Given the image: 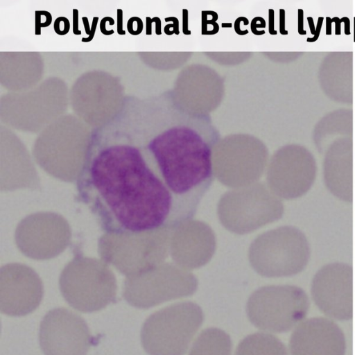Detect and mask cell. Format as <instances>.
Masks as SVG:
<instances>
[{
    "label": "cell",
    "mask_w": 355,
    "mask_h": 355,
    "mask_svg": "<svg viewBox=\"0 0 355 355\" xmlns=\"http://www.w3.org/2000/svg\"><path fill=\"white\" fill-rule=\"evenodd\" d=\"M76 189L110 234L137 235L186 223L148 153L128 143L92 144Z\"/></svg>",
    "instance_id": "1"
},
{
    "label": "cell",
    "mask_w": 355,
    "mask_h": 355,
    "mask_svg": "<svg viewBox=\"0 0 355 355\" xmlns=\"http://www.w3.org/2000/svg\"><path fill=\"white\" fill-rule=\"evenodd\" d=\"M204 313L192 302L171 304L154 312L141 329V343L148 355H184L203 324Z\"/></svg>",
    "instance_id": "2"
},
{
    "label": "cell",
    "mask_w": 355,
    "mask_h": 355,
    "mask_svg": "<svg viewBox=\"0 0 355 355\" xmlns=\"http://www.w3.org/2000/svg\"><path fill=\"white\" fill-rule=\"evenodd\" d=\"M310 309L306 292L295 286H279L261 289L246 304L249 321L256 328L271 334L294 329Z\"/></svg>",
    "instance_id": "3"
},
{
    "label": "cell",
    "mask_w": 355,
    "mask_h": 355,
    "mask_svg": "<svg viewBox=\"0 0 355 355\" xmlns=\"http://www.w3.org/2000/svg\"><path fill=\"white\" fill-rule=\"evenodd\" d=\"M311 295L318 309L331 320L347 321L354 315L353 268L344 263H331L315 274Z\"/></svg>",
    "instance_id": "4"
},
{
    "label": "cell",
    "mask_w": 355,
    "mask_h": 355,
    "mask_svg": "<svg viewBox=\"0 0 355 355\" xmlns=\"http://www.w3.org/2000/svg\"><path fill=\"white\" fill-rule=\"evenodd\" d=\"M39 342L44 355H87L92 337L86 322L79 315L56 308L41 321Z\"/></svg>",
    "instance_id": "5"
},
{
    "label": "cell",
    "mask_w": 355,
    "mask_h": 355,
    "mask_svg": "<svg viewBox=\"0 0 355 355\" xmlns=\"http://www.w3.org/2000/svg\"><path fill=\"white\" fill-rule=\"evenodd\" d=\"M288 348L290 355H345L347 342L343 331L333 320L313 317L293 329Z\"/></svg>",
    "instance_id": "6"
},
{
    "label": "cell",
    "mask_w": 355,
    "mask_h": 355,
    "mask_svg": "<svg viewBox=\"0 0 355 355\" xmlns=\"http://www.w3.org/2000/svg\"><path fill=\"white\" fill-rule=\"evenodd\" d=\"M323 175L327 188L334 196L343 201L352 202L353 167L349 147L336 146L327 153Z\"/></svg>",
    "instance_id": "7"
},
{
    "label": "cell",
    "mask_w": 355,
    "mask_h": 355,
    "mask_svg": "<svg viewBox=\"0 0 355 355\" xmlns=\"http://www.w3.org/2000/svg\"><path fill=\"white\" fill-rule=\"evenodd\" d=\"M282 172V190L288 198H297L306 193L312 187L317 167L314 158L304 149L294 151Z\"/></svg>",
    "instance_id": "8"
},
{
    "label": "cell",
    "mask_w": 355,
    "mask_h": 355,
    "mask_svg": "<svg viewBox=\"0 0 355 355\" xmlns=\"http://www.w3.org/2000/svg\"><path fill=\"white\" fill-rule=\"evenodd\" d=\"M232 348L227 332L218 327H208L195 338L188 355H232Z\"/></svg>",
    "instance_id": "9"
},
{
    "label": "cell",
    "mask_w": 355,
    "mask_h": 355,
    "mask_svg": "<svg viewBox=\"0 0 355 355\" xmlns=\"http://www.w3.org/2000/svg\"><path fill=\"white\" fill-rule=\"evenodd\" d=\"M234 355H288L284 343L273 334L259 331L244 337Z\"/></svg>",
    "instance_id": "10"
},
{
    "label": "cell",
    "mask_w": 355,
    "mask_h": 355,
    "mask_svg": "<svg viewBox=\"0 0 355 355\" xmlns=\"http://www.w3.org/2000/svg\"><path fill=\"white\" fill-rule=\"evenodd\" d=\"M52 21L51 14L46 10H36L35 12V34L41 35L42 28L49 26Z\"/></svg>",
    "instance_id": "11"
},
{
    "label": "cell",
    "mask_w": 355,
    "mask_h": 355,
    "mask_svg": "<svg viewBox=\"0 0 355 355\" xmlns=\"http://www.w3.org/2000/svg\"><path fill=\"white\" fill-rule=\"evenodd\" d=\"M53 28L58 35H66L70 29L69 21L64 17H58L54 21Z\"/></svg>",
    "instance_id": "12"
},
{
    "label": "cell",
    "mask_w": 355,
    "mask_h": 355,
    "mask_svg": "<svg viewBox=\"0 0 355 355\" xmlns=\"http://www.w3.org/2000/svg\"><path fill=\"white\" fill-rule=\"evenodd\" d=\"M143 21L139 17H132L128 21L127 28L131 35H139L143 31Z\"/></svg>",
    "instance_id": "13"
},
{
    "label": "cell",
    "mask_w": 355,
    "mask_h": 355,
    "mask_svg": "<svg viewBox=\"0 0 355 355\" xmlns=\"http://www.w3.org/2000/svg\"><path fill=\"white\" fill-rule=\"evenodd\" d=\"M166 22L172 21V24H168L165 26L164 31L167 35H171L173 34L179 35V21L175 17H168L165 18Z\"/></svg>",
    "instance_id": "14"
},
{
    "label": "cell",
    "mask_w": 355,
    "mask_h": 355,
    "mask_svg": "<svg viewBox=\"0 0 355 355\" xmlns=\"http://www.w3.org/2000/svg\"><path fill=\"white\" fill-rule=\"evenodd\" d=\"M257 27L259 28H265L266 27V21L263 18L261 17H255L251 21V31L253 34L256 35H261L265 34V31H258Z\"/></svg>",
    "instance_id": "15"
},
{
    "label": "cell",
    "mask_w": 355,
    "mask_h": 355,
    "mask_svg": "<svg viewBox=\"0 0 355 355\" xmlns=\"http://www.w3.org/2000/svg\"><path fill=\"white\" fill-rule=\"evenodd\" d=\"M116 31L120 35H125V31L123 28V10L121 8L116 10Z\"/></svg>",
    "instance_id": "16"
},
{
    "label": "cell",
    "mask_w": 355,
    "mask_h": 355,
    "mask_svg": "<svg viewBox=\"0 0 355 355\" xmlns=\"http://www.w3.org/2000/svg\"><path fill=\"white\" fill-rule=\"evenodd\" d=\"M72 31L76 35H81V31L78 28V10L73 8L72 10Z\"/></svg>",
    "instance_id": "17"
},
{
    "label": "cell",
    "mask_w": 355,
    "mask_h": 355,
    "mask_svg": "<svg viewBox=\"0 0 355 355\" xmlns=\"http://www.w3.org/2000/svg\"><path fill=\"white\" fill-rule=\"evenodd\" d=\"M323 19V17H319L318 18L315 34L312 37H308L306 39L307 42L312 43L318 40L321 32Z\"/></svg>",
    "instance_id": "18"
},
{
    "label": "cell",
    "mask_w": 355,
    "mask_h": 355,
    "mask_svg": "<svg viewBox=\"0 0 355 355\" xmlns=\"http://www.w3.org/2000/svg\"><path fill=\"white\" fill-rule=\"evenodd\" d=\"M98 19H99V18L98 17H94L93 18L92 26H91L90 33H89V35L87 37H83L82 38L81 41L83 42H85V43L89 42H91L93 40V38H94V37L95 35V33H96V27H97V25H98Z\"/></svg>",
    "instance_id": "19"
},
{
    "label": "cell",
    "mask_w": 355,
    "mask_h": 355,
    "mask_svg": "<svg viewBox=\"0 0 355 355\" xmlns=\"http://www.w3.org/2000/svg\"><path fill=\"white\" fill-rule=\"evenodd\" d=\"M268 32L272 35L277 34L275 29V11L273 9L268 10Z\"/></svg>",
    "instance_id": "20"
},
{
    "label": "cell",
    "mask_w": 355,
    "mask_h": 355,
    "mask_svg": "<svg viewBox=\"0 0 355 355\" xmlns=\"http://www.w3.org/2000/svg\"><path fill=\"white\" fill-rule=\"evenodd\" d=\"M297 31L302 35L306 34V31L304 29V11L302 9L297 10Z\"/></svg>",
    "instance_id": "21"
},
{
    "label": "cell",
    "mask_w": 355,
    "mask_h": 355,
    "mask_svg": "<svg viewBox=\"0 0 355 355\" xmlns=\"http://www.w3.org/2000/svg\"><path fill=\"white\" fill-rule=\"evenodd\" d=\"M187 9H182V33L186 35L191 34V31L189 29Z\"/></svg>",
    "instance_id": "22"
},
{
    "label": "cell",
    "mask_w": 355,
    "mask_h": 355,
    "mask_svg": "<svg viewBox=\"0 0 355 355\" xmlns=\"http://www.w3.org/2000/svg\"><path fill=\"white\" fill-rule=\"evenodd\" d=\"M279 33L283 35H286L288 33V31L286 30L284 9H279Z\"/></svg>",
    "instance_id": "23"
},
{
    "label": "cell",
    "mask_w": 355,
    "mask_h": 355,
    "mask_svg": "<svg viewBox=\"0 0 355 355\" xmlns=\"http://www.w3.org/2000/svg\"><path fill=\"white\" fill-rule=\"evenodd\" d=\"M108 18L109 17H105L100 21L101 32L105 35H110L114 33L113 29L112 31H108L106 28V24L108 21Z\"/></svg>",
    "instance_id": "24"
},
{
    "label": "cell",
    "mask_w": 355,
    "mask_h": 355,
    "mask_svg": "<svg viewBox=\"0 0 355 355\" xmlns=\"http://www.w3.org/2000/svg\"><path fill=\"white\" fill-rule=\"evenodd\" d=\"M244 17H238L234 21V31L239 35H244L248 33V30L241 29V23L242 22Z\"/></svg>",
    "instance_id": "25"
},
{
    "label": "cell",
    "mask_w": 355,
    "mask_h": 355,
    "mask_svg": "<svg viewBox=\"0 0 355 355\" xmlns=\"http://www.w3.org/2000/svg\"><path fill=\"white\" fill-rule=\"evenodd\" d=\"M332 22L335 24V35H340L341 34V20L338 17L331 18Z\"/></svg>",
    "instance_id": "26"
},
{
    "label": "cell",
    "mask_w": 355,
    "mask_h": 355,
    "mask_svg": "<svg viewBox=\"0 0 355 355\" xmlns=\"http://www.w3.org/2000/svg\"><path fill=\"white\" fill-rule=\"evenodd\" d=\"M341 21L344 23V33L346 35H350V20L347 17H343L340 19Z\"/></svg>",
    "instance_id": "27"
},
{
    "label": "cell",
    "mask_w": 355,
    "mask_h": 355,
    "mask_svg": "<svg viewBox=\"0 0 355 355\" xmlns=\"http://www.w3.org/2000/svg\"><path fill=\"white\" fill-rule=\"evenodd\" d=\"M153 21V19L147 17L146 18V34L147 35H150L152 34V24Z\"/></svg>",
    "instance_id": "28"
},
{
    "label": "cell",
    "mask_w": 355,
    "mask_h": 355,
    "mask_svg": "<svg viewBox=\"0 0 355 355\" xmlns=\"http://www.w3.org/2000/svg\"><path fill=\"white\" fill-rule=\"evenodd\" d=\"M153 22L155 24V34L159 35L162 34V28H161V20L159 17H155L153 18Z\"/></svg>",
    "instance_id": "29"
},
{
    "label": "cell",
    "mask_w": 355,
    "mask_h": 355,
    "mask_svg": "<svg viewBox=\"0 0 355 355\" xmlns=\"http://www.w3.org/2000/svg\"><path fill=\"white\" fill-rule=\"evenodd\" d=\"M331 24H332V21H331V18L329 17H326V35H331V33H332V31H331Z\"/></svg>",
    "instance_id": "30"
},
{
    "label": "cell",
    "mask_w": 355,
    "mask_h": 355,
    "mask_svg": "<svg viewBox=\"0 0 355 355\" xmlns=\"http://www.w3.org/2000/svg\"><path fill=\"white\" fill-rule=\"evenodd\" d=\"M82 20L84 25L85 33L87 35H89L91 31V26L89 24L88 18L87 17H83Z\"/></svg>",
    "instance_id": "31"
},
{
    "label": "cell",
    "mask_w": 355,
    "mask_h": 355,
    "mask_svg": "<svg viewBox=\"0 0 355 355\" xmlns=\"http://www.w3.org/2000/svg\"><path fill=\"white\" fill-rule=\"evenodd\" d=\"M306 19H307V21L309 24V27L311 33L314 35L315 31V26L314 24L313 19L311 17H308L306 18Z\"/></svg>",
    "instance_id": "32"
},
{
    "label": "cell",
    "mask_w": 355,
    "mask_h": 355,
    "mask_svg": "<svg viewBox=\"0 0 355 355\" xmlns=\"http://www.w3.org/2000/svg\"><path fill=\"white\" fill-rule=\"evenodd\" d=\"M221 26H222V27H223V28H224V27H225V28H230V27H231V26H232V24H231V23H225V22H223V23H222Z\"/></svg>",
    "instance_id": "33"
},
{
    "label": "cell",
    "mask_w": 355,
    "mask_h": 355,
    "mask_svg": "<svg viewBox=\"0 0 355 355\" xmlns=\"http://www.w3.org/2000/svg\"><path fill=\"white\" fill-rule=\"evenodd\" d=\"M354 42H355V17H354Z\"/></svg>",
    "instance_id": "34"
}]
</instances>
